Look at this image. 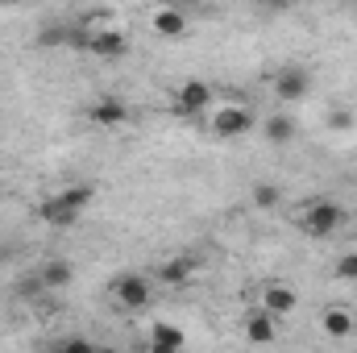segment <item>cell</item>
Returning a JSON list of instances; mask_svg holds the SVG:
<instances>
[{
    "label": "cell",
    "mask_w": 357,
    "mask_h": 353,
    "mask_svg": "<svg viewBox=\"0 0 357 353\" xmlns=\"http://www.w3.org/2000/svg\"><path fill=\"white\" fill-rule=\"evenodd\" d=\"M112 299H116L125 312H146V308H150V299H154V287H150V278H146V274L129 270V274H121V278L112 283Z\"/></svg>",
    "instance_id": "cell-3"
},
{
    "label": "cell",
    "mask_w": 357,
    "mask_h": 353,
    "mask_svg": "<svg viewBox=\"0 0 357 353\" xmlns=\"http://www.w3.org/2000/svg\"><path fill=\"white\" fill-rule=\"evenodd\" d=\"M324 125L333 129V133H349L357 125V117H354V108H345V104H337V108H328V117H324Z\"/></svg>",
    "instance_id": "cell-19"
},
{
    "label": "cell",
    "mask_w": 357,
    "mask_h": 353,
    "mask_svg": "<svg viewBox=\"0 0 357 353\" xmlns=\"http://www.w3.org/2000/svg\"><path fill=\"white\" fill-rule=\"evenodd\" d=\"M88 29V25H84ZM88 50L91 59H100V63H116V59H125V50H129V38L116 29V25H100V29H88Z\"/></svg>",
    "instance_id": "cell-4"
},
{
    "label": "cell",
    "mask_w": 357,
    "mask_h": 353,
    "mask_svg": "<svg viewBox=\"0 0 357 353\" xmlns=\"http://www.w3.org/2000/svg\"><path fill=\"white\" fill-rule=\"evenodd\" d=\"M241 333H245L250 345H274V341H278V320H274L270 312H262V308H254V312H245Z\"/></svg>",
    "instance_id": "cell-8"
},
{
    "label": "cell",
    "mask_w": 357,
    "mask_h": 353,
    "mask_svg": "<svg viewBox=\"0 0 357 353\" xmlns=\"http://www.w3.org/2000/svg\"><path fill=\"white\" fill-rule=\"evenodd\" d=\"M320 329L333 337V341H345V337H354V312H345V308H328L324 312V320H320Z\"/></svg>",
    "instance_id": "cell-14"
},
{
    "label": "cell",
    "mask_w": 357,
    "mask_h": 353,
    "mask_svg": "<svg viewBox=\"0 0 357 353\" xmlns=\"http://www.w3.org/2000/svg\"><path fill=\"white\" fill-rule=\"evenodd\" d=\"M254 112H250V104H220V108H212V121H208V129H212V137H220V142H233V137H245V133H254Z\"/></svg>",
    "instance_id": "cell-2"
},
{
    "label": "cell",
    "mask_w": 357,
    "mask_h": 353,
    "mask_svg": "<svg viewBox=\"0 0 357 353\" xmlns=\"http://www.w3.org/2000/svg\"><path fill=\"white\" fill-rule=\"evenodd\" d=\"M59 353H100V350L91 345L88 337H71V341H63V345H59Z\"/></svg>",
    "instance_id": "cell-21"
},
{
    "label": "cell",
    "mask_w": 357,
    "mask_h": 353,
    "mask_svg": "<svg viewBox=\"0 0 357 353\" xmlns=\"http://www.w3.org/2000/svg\"><path fill=\"white\" fill-rule=\"evenodd\" d=\"M208 108H212V84H204V80L178 84V91H175V112L178 117H204Z\"/></svg>",
    "instance_id": "cell-6"
},
{
    "label": "cell",
    "mask_w": 357,
    "mask_h": 353,
    "mask_svg": "<svg viewBox=\"0 0 357 353\" xmlns=\"http://www.w3.org/2000/svg\"><path fill=\"white\" fill-rule=\"evenodd\" d=\"M312 91V75L303 71V67H278V75H274V96L282 100V104H295V100H303Z\"/></svg>",
    "instance_id": "cell-7"
},
{
    "label": "cell",
    "mask_w": 357,
    "mask_h": 353,
    "mask_svg": "<svg viewBox=\"0 0 357 353\" xmlns=\"http://www.w3.org/2000/svg\"><path fill=\"white\" fill-rule=\"evenodd\" d=\"M333 274L345 278V283H357V250H345V254L337 258V266H333Z\"/></svg>",
    "instance_id": "cell-20"
},
{
    "label": "cell",
    "mask_w": 357,
    "mask_h": 353,
    "mask_svg": "<svg viewBox=\"0 0 357 353\" xmlns=\"http://www.w3.org/2000/svg\"><path fill=\"white\" fill-rule=\"evenodd\" d=\"M71 278H75V270H71L67 258H50V262L38 266V287H42V291H63Z\"/></svg>",
    "instance_id": "cell-11"
},
{
    "label": "cell",
    "mask_w": 357,
    "mask_h": 353,
    "mask_svg": "<svg viewBox=\"0 0 357 353\" xmlns=\"http://www.w3.org/2000/svg\"><path fill=\"white\" fill-rule=\"evenodd\" d=\"M150 345L171 350V353H183V329H178V324H167V320H158V324L150 329Z\"/></svg>",
    "instance_id": "cell-16"
},
{
    "label": "cell",
    "mask_w": 357,
    "mask_h": 353,
    "mask_svg": "<svg viewBox=\"0 0 357 353\" xmlns=\"http://www.w3.org/2000/svg\"><path fill=\"white\" fill-rule=\"evenodd\" d=\"M129 100L125 96H96L88 104V121L96 129H121V125H129Z\"/></svg>",
    "instance_id": "cell-5"
},
{
    "label": "cell",
    "mask_w": 357,
    "mask_h": 353,
    "mask_svg": "<svg viewBox=\"0 0 357 353\" xmlns=\"http://www.w3.org/2000/svg\"><path fill=\"white\" fill-rule=\"evenodd\" d=\"M38 216H42L46 225H54V229H67V225H75V220H79V216H75L71 208H63L54 195H46V200L38 204Z\"/></svg>",
    "instance_id": "cell-15"
},
{
    "label": "cell",
    "mask_w": 357,
    "mask_h": 353,
    "mask_svg": "<svg viewBox=\"0 0 357 353\" xmlns=\"http://www.w3.org/2000/svg\"><path fill=\"white\" fill-rule=\"evenodd\" d=\"M345 220H349V212H345L337 200H324V195H316V200L303 208V229H307L312 237H320V241L337 237V233L345 229Z\"/></svg>",
    "instance_id": "cell-1"
},
{
    "label": "cell",
    "mask_w": 357,
    "mask_h": 353,
    "mask_svg": "<svg viewBox=\"0 0 357 353\" xmlns=\"http://www.w3.org/2000/svg\"><path fill=\"white\" fill-rule=\"evenodd\" d=\"M150 25H154V33L158 38H187V13L175 8V4H158L154 13H150Z\"/></svg>",
    "instance_id": "cell-9"
},
{
    "label": "cell",
    "mask_w": 357,
    "mask_h": 353,
    "mask_svg": "<svg viewBox=\"0 0 357 353\" xmlns=\"http://www.w3.org/2000/svg\"><path fill=\"white\" fill-rule=\"evenodd\" d=\"M195 270H199V266H195L191 254H178V258H167V262L158 266V278H162L167 287H178V283H187Z\"/></svg>",
    "instance_id": "cell-13"
},
{
    "label": "cell",
    "mask_w": 357,
    "mask_h": 353,
    "mask_svg": "<svg viewBox=\"0 0 357 353\" xmlns=\"http://www.w3.org/2000/svg\"><path fill=\"white\" fill-rule=\"evenodd\" d=\"M91 195H96V191H91L88 183H79V187H63V191H54V200H59L63 208H71L75 216H79V212H84V208L91 204Z\"/></svg>",
    "instance_id": "cell-17"
},
{
    "label": "cell",
    "mask_w": 357,
    "mask_h": 353,
    "mask_svg": "<svg viewBox=\"0 0 357 353\" xmlns=\"http://www.w3.org/2000/svg\"><path fill=\"white\" fill-rule=\"evenodd\" d=\"M295 133H299V125L287 117V112H274L262 121V137H266L270 146H291L295 142Z\"/></svg>",
    "instance_id": "cell-12"
},
{
    "label": "cell",
    "mask_w": 357,
    "mask_h": 353,
    "mask_svg": "<svg viewBox=\"0 0 357 353\" xmlns=\"http://www.w3.org/2000/svg\"><path fill=\"white\" fill-rule=\"evenodd\" d=\"M295 308H299V295H295L287 283H270L266 291H262V312H270L274 320H278V316H291Z\"/></svg>",
    "instance_id": "cell-10"
},
{
    "label": "cell",
    "mask_w": 357,
    "mask_h": 353,
    "mask_svg": "<svg viewBox=\"0 0 357 353\" xmlns=\"http://www.w3.org/2000/svg\"><path fill=\"white\" fill-rule=\"evenodd\" d=\"M254 204L262 208V212H270V208H278V200H282V187L278 183H254Z\"/></svg>",
    "instance_id": "cell-18"
},
{
    "label": "cell",
    "mask_w": 357,
    "mask_h": 353,
    "mask_svg": "<svg viewBox=\"0 0 357 353\" xmlns=\"http://www.w3.org/2000/svg\"><path fill=\"white\" fill-rule=\"evenodd\" d=\"M100 353H108V350H100Z\"/></svg>",
    "instance_id": "cell-22"
}]
</instances>
